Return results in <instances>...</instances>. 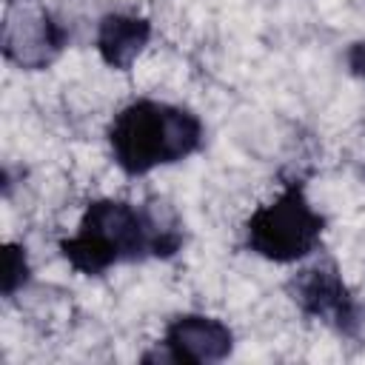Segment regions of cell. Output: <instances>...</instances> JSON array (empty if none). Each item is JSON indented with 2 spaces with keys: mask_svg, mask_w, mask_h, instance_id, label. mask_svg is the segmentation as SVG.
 <instances>
[{
  "mask_svg": "<svg viewBox=\"0 0 365 365\" xmlns=\"http://www.w3.org/2000/svg\"><path fill=\"white\" fill-rule=\"evenodd\" d=\"M108 143L117 165L125 174L140 177L157 165H168L194 154L202 143V123L188 108L137 100L114 117Z\"/></svg>",
  "mask_w": 365,
  "mask_h": 365,
  "instance_id": "6da1fadb",
  "label": "cell"
},
{
  "mask_svg": "<svg viewBox=\"0 0 365 365\" xmlns=\"http://www.w3.org/2000/svg\"><path fill=\"white\" fill-rule=\"evenodd\" d=\"M63 257L83 274H103L123 259L154 254V228L145 208L123 200H94L74 237L63 240Z\"/></svg>",
  "mask_w": 365,
  "mask_h": 365,
  "instance_id": "7a4b0ae2",
  "label": "cell"
},
{
  "mask_svg": "<svg viewBox=\"0 0 365 365\" xmlns=\"http://www.w3.org/2000/svg\"><path fill=\"white\" fill-rule=\"evenodd\" d=\"M322 225L325 220L311 208L302 188L291 182L274 202L251 214L245 237L254 254L271 262H297L317 248Z\"/></svg>",
  "mask_w": 365,
  "mask_h": 365,
  "instance_id": "3957f363",
  "label": "cell"
},
{
  "mask_svg": "<svg viewBox=\"0 0 365 365\" xmlns=\"http://www.w3.org/2000/svg\"><path fill=\"white\" fill-rule=\"evenodd\" d=\"M66 46L63 26L37 0H9L3 17V54L9 63L37 71Z\"/></svg>",
  "mask_w": 365,
  "mask_h": 365,
  "instance_id": "277c9868",
  "label": "cell"
},
{
  "mask_svg": "<svg viewBox=\"0 0 365 365\" xmlns=\"http://www.w3.org/2000/svg\"><path fill=\"white\" fill-rule=\"evenodd\" d=\"M291 291L305 314L319 317L345 334H354V328L359 325V305L354 302L339 271L331 262L299 271L291 282Z\"/></svg>",
  "mask_w": 365,
  "mask_h": 365,
  "instance_id": "5b68a950",
  "label": "cell"
},
{
  "mask_svg": "<svg viewBox=\"0 0 365 365\" xmlns=\"http://www.w3.org/2000/svg\"><path fill=\"white\" fill-rule=\"evenodd\" d=\"M234 334L225 322L202 314H182L168 322L160 359L174 362H220L231 354Z\"/></svg>",
  "mask_w": 365,
  "mask_h": 365,
  "instance_id": "8992f818",
  "label": "cell"
},
{
  "mask_svg": "<svg viewBox=\"0 0 365 365\" xmlns=\"http://www.w3.org/2000/svg\"><path fill=\"white\" fill-rule=\"evenodd\" d=\"M151 40V23L137 14H106L97 29V51L111 68H131L137 54Z\"/></svg>",
  "mask_w": 365,
  "mask_h": 365,
  "instance_id": "52a82bcc",
  "label": "cell"
},
{
  "mask_svg": "<svg viewBox=\"0 0 365 365\" xmlns=\"http://www.w3.org/2000/svg\"><path fill=\"white\" fill-rule=\"evenodd\" d=\"M26 279H29L26 251L20 245H6V257H3V294L14 297V291L23 288Z\"/></svg>",
  "mask_w": 365,
  "mask_h": 365,
  "instance_id": "ba28073f",
  "label": "cell"
},
{
  "mask_svg": "<svg viewBox=\"0 0 365 365\" xmlns=\"http://www.w3.org/2000/svg\"><path fill=\"white\" fill-rule=\"evenodd\" d=\"M348 66H351V71H354L356 77L365 80V40H359V43L351 46V51H348Z\"/></svg>",
  "mask_w": 365,
  "mask_h": 365,
  "instance_id": "9c48e42d",
  "label": "cell"
}]
</instances>
